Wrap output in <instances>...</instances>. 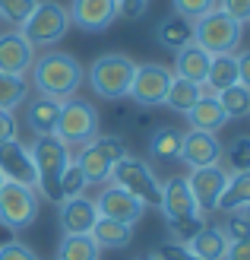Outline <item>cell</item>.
<instances>
[{"label":"cell","mask_w":250,"mask_h":260,"mask_svg":"<svg viewBox=\"0 0 250 260\" xmlns=\"http://www.w3.org/2000/svg\"><path fill=\"white\" fill-rule=\"evenodd\" d=\"M117 4V16L127 19V22H136L146 16V7H149V0H114Z\"/></svg>","instance_id":"obj_38"},{"label":"cell","mask_w":250,"mask_h":260,"mask_svg":"<svg viewBox=\"0 0 250 260\" xmlns=\"http://www.w3.org/2000/svg\"><path fill=\"white\" fill-rule=\"evenodd\" d=\"M95 134H98V111H95V105L86 102V99H76V95L63 99L54 137L67 149H73V146H86L89 140H95Z\"/></svg>","instance_id":"obj_7"},{"label":"cell","mask_w":250,"mask_h":260,"mask_svg":"<svg viewBox=\"0 0 250 260\" xmlns=\"http://www.w3.org/2000/svg\"><path fill=\"white\" fill-rule=\"evenodd\" d=\"M225 184H228V168H222V165L193 168L187 175V187H190L193 200H196V210L203 216L212 213L219 206V197H222V190H225Z\"/></svg>","instance_id":"obj_14"},{"label":"cell","mask_w":250,"mask_h":260,"mask_svg":"<svg viewBox=\"0 0 250 260\" xmlns=\"http://www.w3.org/2000/svg\"><path fill=\"white\" fill-rule=\"evenodd\" d=\"M101 248L89 235H63L57 244V260H98Z\"/></svg>","instance_id":"obj_29"},{"label":"cell","mask_w":250,"mask_h":260,"mask_svg":"<svg viewBox=\"0 0 250 260\" xmlns=\"http://www.w3.org/2000/svg\"><path fill=\"white\" fill-rule=\"evenodd\" d=\"M222 159H225L228 168H231L228 175H234V172H250V137H234L228 146L222 149Z\"/></svg>","instance_id":"obj_32"},{"label":"cell","mask_w":250,"mask_h":260,"mask_svg":"<svg viewBox=\"0 0 250 260\" xmlns=\"http://www.w3.org/2000/svg\"><path fill=\"white\" fill-rule=\"evenodd\" d=\"M219 10H225L228 16L241 25L250 22V0H219Z\"/></svg>","instance_id":"obj_39"},{"label":"cell","mask_w":250,"mask_h":260,"mask_svg":"<svg viewBox=\"0 0 250 260\" xmlns=\"http://www.w3.org/2000/svg\"><path fill=\"white\" fill-rule=\"evenodd\" d=\"M238 83L250 89V51H241L238 54Z\"/></svg>","instance_id":"obj_43"},{"label":"cell","mask_w":250,"mask_h":260,"mask_svg":"<svg viewBox=\"0 0 250 260\" xmlns=\"http://www.w3.org/2000/svg\"><path fill=\"white\" fill-rule=\"evenodd\" d=\"M83 190H86V178H83L80 168H76V162L70 159V165L63 168V175H60V193H63V200H67V197H80Z\"/></svg>","instance_id":"obj_35"},{"label":"cell","mask_w":250,"mask_h":260,"mask_svg":"<svg viewBox=\"0 0 250 260\" xmlns=\"http://www.w3.org/2000/svg\"><path fill=\"white\" fill-rule=\"evenodd\" d=\"M133 70H136V60L127 57V54H101L95 57V63L89 67L86 80L92 86V92L104 102H117V99H127L130 92V83H133Z\"/></svg>","instance_id":"obj_4"},{"label":"cell","mask_w":250,"mask_h":260,"mask_svg":"<svg viewBox=\"0 0 250 260\" xmlns=\"http://www.w3.org/2000/svg\"><path fill=\"white\" fill-rule=\"evenodd\" d=\"M38 0H0V19L10 25H22L29 19V13L35 10Z\"/></svg>","instance_id":"obj_33"},{"label":"cell","mask_w":250,"mask_h":260,"mask_svg":"<svg viewBox=\"0 0 250 260\" xmlns=\"http://www.w3.org/2000/svg\"><path fill=\"white\" fill-rule=\"evenodd\" d=\"M22 105H25V127H29L35 137L54 134L57 118H60V102H57V99L32 95V99H25Z\"/></svg>","instance_id":"obj_19"},{"label":"cell","mask_w":250,"mask_h":260,"mask_svg":"<svg viewBox=\"0 0 250 260\" xmlns=\"http://www.w3.org/2000/svg\"><path fill=\"white\" fill-rule=\"evenodd\" d=\"M29 80L13 73H0V111H13L29 99Z\"/></svg>","instance_id":"obj_31"},{"label":"cell","mask_w":250,"mask_h":260,"mask_svg":"<svg viewBox=\"0 0 250 260\" xmlns=\"http://www.w3.org/2000/svg\"><path fill=\"white\" fill-rule=\"evenodd\" d=\"M0 260H38V254L29 248L25 241H4L0 244Z\"/></svg>","instance_id":"obj_37"},{"label":"cell","mask_w":250,"mask_h":260,"mask_svg":"<svg viewBox=\"0 0 250 260\" xmlns=\"http://www.w3.org/2000/svg\"><path fill=\"white\" fill-rule=\"evenodd\" d=\"M155 42H159L165 51H181L184 45L193 42V22L177 16V13H171V16H165L159 25H155Z\"/></svg>","instance_id":"obj_24"},{"label":"cell","mask_w":250,"mask_h":260,"mask_svg":"<svg viewBox=\"0 0 250 260\" xmlns=\"http://www.w3.org/2000/svg\"><path fill=\"white\" fill-rule=\"evenodd\" d=\"M35 63V48L22 38L19 29L13 32H0V73H13V76H25Z\"/></svg>","instance_id":"obj_18"},{"label":"cell","mask_w":250,"mask_h":260,"mask_svg":"<svg viewBox=\"0 0 250 260\" xmlns=\"http://www.w3.org/2000/svg\"><path fill=\"white\" fill-rule=\"evenodd\" d=\"M42 210V197L35 187L16 184V181H4L0 187V225L10 232H25Z\"/></svg>","instance_id":"obj_9"},{"label":"cell","mask_w":250,"mask_h":260,"mask_svg":"<svg viewBox=\"0 0 250 260\" xmlns=\"http://www.w3.org/2000/svg\"><path fill=\"white\" fill-rule=\"evenodd\" d=\"M0 175L7 181H16V184L35 187V162H32L29 146L19 143V137L0 143Z\"/></svg>","instance_id":"obj_15"},{"label":"cell","mask_w":250,"mask_h":260,"mask_svg":"<svg viewBox=\"0 0 250 260\" xmlns=\"http://www.w3.org/2000/svg\"><path fill=\"white\" fill-rule=\"evenodd\" d=\"M187 121H190V130L219 134V130L228 124V114L222 111V105H219V99H216V95H206V92H203V99L187 111Z\"/></svg>","instance_id":"obj_22"},{"label":"cell","mask_w":250,"mask_h":260,"mask_svg":"<svg viewBox=\"0 0 250 260\" xmlns=\"http://www.w3.org/2000/svg\"><path fill=\"white\" fill-rule=\"evenodd\" d=\"M241 35H244V25L234 22L225 10H212L206 13L203 19L193 22V42L200 45L203 51H209V54H234L241 45Z\"/></svg>","instance_id":"obj_8"},{"label":"cell","mask_w":250,"mask_h":260,"mask_svg":"<svg viewBox=\"0 0 250 260\" xmlns=\"http://www.w3.org/2000/svg\"><path fill=\"white\" fill-rule=\"evenodd\" d=\"M222 232L231 238V241H241V238H250V219L238 210V213H225V225Z\"/></svg>","instance_id":"obj_36"},{"label":"cell","mask_w":250,"mask_h":260,"mask_svg":"<svg viewBox=\"0 0 250 260\" xmlns=\"http://www.w3.org/2000/svg\"><path fill=\"white\" fill-rule=\"evenodd\" d=\"M4 181H7V178H4V175H0V187H4Z\"/></svg>","instance_id":"obj_46"},{"label":"cell","mask_w":250,"mask_h":260,"mask_svg":"<svg viewBox=\"0 0 250 260\" xmlns=\"http://www.w3.org/2000/svg\"><path fill=\"white\" fill-rule=\"evenodd\" d=\"M155 254H159L162 260H200V257H193L187 248H184L181 241H168V244H162Z\"/></svg>","instance_id":"obj_40"},{"label":"cell","mask_w":250,"mask_h":260,"mask_svg":"<svg viewBox=\"0 0 250 260\" xmlns=\"http://www.w3.org/2000/svg\"><path fill=\"white\" fill-rule=\"evenodd\" d=\"M159 210L171 229L174 241H190L196 232L203 229V213L196 210V200L187 187V178H168L162 184V203Z\"/></svg>","instance_id":"obj_2"},{"label":"cell","mask_w":250,"mask_h":260,"mask_svg":"<svg viewBox=\"0 0 250 260\" xmlns=\"http://www.w3.org/2000/svg\"><path fill=\"white\" fill-rule=\"evenodd\" d=\"M7 140H16V118L13 111H0V143Z\"/></svg>","instance_id":"obj_41"},{"label":"cell","mask_w":250,"mask_h":260,"mask_svg":"<svg viewBox=\"0 0 250 260\" xmlns=\"http://www.w3.org/2000/svg\"><path fill=\"white\" fill-rule=\"evenodd\" d=\"M171 73L162 63H136L133 70V83H130V99L136 102L139 108H159L165 105V92H168V83H171Z\"/></svg>","instance_id":"obj_11"},{"label":"cell","mask_w":250,"mask_h":260,"mask_svg":"<svg viewBox=\"0 0 250 260\" xmlns=\"http://www.w3.org/2000/svg\"><path fill=\"white\" fill-rule=\"evenodd\" d=\"M70 29V13L63 4H57V0H38L35 10L29 13V19H25L19 25V32L22 38L29 42L35 51L38 48H51V45H57L63 35H67Z\"/></svg>","instance_id":"obj_5"},{"label":"cell","mask_w":250,"mask_h":260,"mask_svg":"<svg viewBox=\"0 0 250 260\" xmlns=\"http://www.w3.org/2000/svg\"><path fill=\"white\" fill-rule=\"evenodd\" d=\"M57 219H60V229L63 235H89L92 225L98 222V210H95V200L89 197H67L57 203Z\"/></svg>","instance_id":"obj_16"},{"label":"cell","mask_w":250,"mask_h":260,"mask_svg":"<svg viewBox=\"0 0 250 260\" xmlns=\"http://www.w3.org/2000/svg\"><path fill=\"white\" fill-rule=\"evenodd\" d=\"M89 238L95 241L98 248L121 251V248H127V244L133 241V225H127V222H117V219H104V216H98V222L92 225Z\"/></svg>","instance_id":"obj_23"},{"label":"cell","mask_w":250,"mask_h":260,"mask_svg":"<svg viewBox=\"0 0 250 260\" xmlns=\"http://www.w3.org/2000/svg\"><path fill=\"white\" fill-rule=\"evenodd\" d=\"M181 143H184V134L177 127H159L149 140V155L155 162H174L181 155Z\"/></svg>","instance_id":"obj_28"},{"label":"cell","mask_w":250,"mask_h":260,"mask_svg":"<svg viewBox=\"0 0 250 260\" xmlns=\"http://www.w3.org/2000/svg\"><path fill=\"white\" fill-rule=\"evenodd\" d=\"M241 213H244V216H247V219H250V206H244V210H241Z\"/></svg>","instance_id":"obj_45"},{"label":"cell","mask_w":250,"mask_h":260,"mask_svg":"<svg viewBox=\"0 0 250 260\" xmlns=\"http://www.w3.org/2000/svg\"><path fill=\"white\" fill-rule=\"evenodd\" d=\"M181 162L193 168H206V165H222V143L216 134H203V130H190L184 134V143H181Z\"/></svg>","instance_id":"obj_17"},{"label":"cell","mask_w":250,"mask_h":260,"mask_svg":"<svg viewBox=\"0 0 250 260\" xmlns=\"http://www.w3.org/2000/svg\"><path fill=\"white\" fill-rule=\"evenodd\" d=\"M127 155V146L121 137H95L86 146H80V152L73 155L76 168L83 172L86 184H108L111 181V168Z\"/></svg>","instance_id":"obj_6"},{"label":"cell","mask_w":250,"mask_h":260,"mask_svg":"<svg viewBox=\"0 0 250 260\" xmlns=\"http://www.w3.org/2000/svg\"><path fill=\"white\" fill-rule=\"evenodd\" d=\"M209 60H212V54L203 51L196 42H190V45H184L181 51H174V76H177V80H187V83L203 86L206 83V73H209Z\"/></svg>","instance_id":"obj_20"},{"label":"cell","mask_w":250,"mask_h":260,"mask_svg":"<svg viewBox=\"0 0 250 260\" xmlns=\"http://www.w3.org/2000/svg\"><path fill=\"white\" fill-rule=\"evenodd\" d=\"M136 260H162L159 254H142V257H136Z\"/></svg>","instance_id":"obj_44"},{"label":"cell","mask_w":250,"mask_h":260,"mask_svg":"<svg viewBox=\"0 0 250 260\" xmlns=\"http://www.w3.org/2000/svg\"><path fill=\"white\" fill-rule=\"evenodd\" d=\"M200 99H203V86H196V83H187V80H177V76H171L168 92H165V108L177 111V114H187V111H190Z\"/></svg>","instance_id":"obj_27"},{"label":"cell","mask_w":250,"mask_h":260,"mask_svg":"<svg viewBox=\"0 0 250 260\" xmlns=\"http://www.w3.org/2000/svg\"><path fill=\"white\" fill-rule=\"evenodd\" d=\"M29 76H32L29 86L35 89V95H48V99L63 102V99H73L80 92L86 70L67 51H45V54H35Z\"/></svg>","instance_id":"obj_1"},{"label":"cell","mask_w":250,"mask_h":260,"mask_svg":"<svg viewBox=\"0 0 250 260\" xmlns=\"http://www.w3.org/2000/svg\"><path fill=\"white\" fill-rule=\"evenodd\" d=\"M95 210L104 219H117V222H127V225H136L142 216H146V203L136 200L133 193H127L124 187L117 184H104L95 197Z\"/></svg>","instance_id":"obj_12"},{"label":"cell","mask_w":250,"mask_h":260,"mask_svg":"<svg viewBox=\"0 0 250 260\" xmlns=\"http://www.w3.org/2000/svg\"><path fill=\"white\" fill-rule=\"evenodd\" d=\"M70 25H76L80 32L98 35L108 32L117 22V4L114 0H70Z\"/></svg>","instance_id":"obj_13"},{"label":"cell","mask_w":250,"mask_h":260,"mask_svg":"<svg viewBox=\"0 0 250 260\" xmlns=\"http://www.w3.org/2000/svg\"><path fill=\"white\" fill-rule=\"evenodd\" d=\"M111 184L124 187L127 193H133V197L142 200L146 206H159L162 203V181L155 178V172L142 159L124 155V159L111 168Z\"/></svg>","instance_id":"obj_10"},{"label":"cell","mask_w":250,"mask_h":260,"mask_svg":"<svg viewBox=\"0 0 250 260\" xmlns=\"http://www.w3.org/2000/svg\"><path fill=\"white\" fill-rule=\"evenodd\" d=\"M216 99H219L222 111L228 114V121H238V118H247V114H250V89L241 86V83H234L228 89H222V92H216Z\"/></svg>","instance_id":"obj_30"},{"label":"cell","mask_w":250,"mask_h":260,"mask_svg":"<svg viewBox=\"0 0 250 260\" xmlns=\"http://www.w3.org/2000/svg\"><path fill=\"white\" fill-rule=\"evenodd\" d=\"M238 83V54H216L209 60V73H206V83L212 89V95L222 92V89H228Z\"/></svg>","instance_id":"obj_26"},{"label":"cell","mask_w":250,"mask_h":260,"mask_svg":"<svg viewBox=\"0 0 250 260\" xmlns=\"http://www.w3.org/2000/svg\"><path fill=\"white\" fill-rule=\"evenodd\" d=\"M244 206H250V172H234V175H228V184H225V190H222L216 210L238 213V210H244Z\"/></svg>","instance_id":"obj_25"},{"label":"cell","mask_w":250,"mask_h":260,"mask_svg":"<svg viewBox=\"0 0 250 260\" xmlns=\"http://www.w3.org/2000/svg\"><path fill=\"white\" fill-rule=\"evenodd\" d=\"M228 244H231V238L222 232V225H203L190 241H184V248L200 260H225Z\"/></svg>","instance_id":"obj_21"},{"label":"cell","mask_w":250,"mask_h":260,"mask_svg":"<svg viewBox=\"0 0 250 260\" xmlns=\"http://www.w3.org/2000/svg\"><path fill=\"white\" fill-rule=\"evenodd\" d=\"M225 260H250V238L231 241V244H228V254H225Z\"/></svg>","instance_id":"obj_42"},{"label":"cell","mask_w":250,"mask_h":260,"mask_svg":"<svg viewBox=\"0 0 250 260\" xmlns=\"http://www.w3.org/2000/svg\"><path fill=\"white\" fill-rule=\"evenodd\" d=\"M171 7H174L177 16L196 22V19H203L206 13H212L219 7V0H171Z\"/></svg>","instance_id":"obj_34"},{"label":"cell","mask_w":250,"mask_h":260,"mask_svg":"<svg viewBox=\"0 0 250 260\" xmlns=\"http://www.w3.org/2000/svg\"><path fill=\"white\" fill-rule=\"evenodd\" d=\"M29 152H32V162H35V190H38V197H45L48 203H60L63 200L60 175L73 159L70 149L63 146L54 134H48V137H35Z\"/></svg>","instance_id":"obj_3"}]
</instances>
